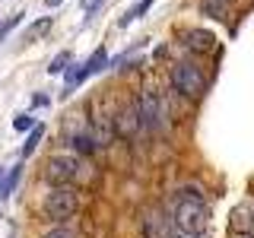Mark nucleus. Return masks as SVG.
Here are the masks:
<instances>
[{
  "label": "nucleus",
  "mask_w": 254,
  "mask_h": 238,
  "mask_svg": "<svg viewBox=\"0 0 254 238\" xmlns=\"http://www.w3.org/2000/svg\"><path fill=\"white\" fill-rule=\"evenodd\" d=\"M175 226H178L181 235H190V238L203 235L206 226H210V210H206V203L197 194L188 190V194L181 197L178 210H175Z\"/></svg>",
  "instance_id": "f257e3e1"
},
{
  "label": "nucleus",
  "mask_w": 254,
  "mask_h": 238,
  "mask_svg": "<svg viewBox=\"0 0 254 238\" xmlns=\"http://www.w3.org/2000/svg\"><path fill=\"white\" fill-rule=\"evenodd\" d=\"M172 83L178 86V92L190 95V99L203 95V89H206V79H203V73L194 67V63H178V67L172 70Z\"/></svg>",
  "instance_id": "f03ea898"
},
{
  "label": "nucleus",
  "mask_w": 254,
  "mask_h": 238,
  "mask_svg": "<svg viewBox=\"0 0 254 238\" xmlns=\"http://www.w3.org/2000/svg\"><path fill=\"white\" fill-rule=\"evenodd\" d=\"M45 210L51 213L54 219H67V216H73L76 213V194L70 187H58V190H51L48 194V200H45Z\"/></svg>",
  "instance_id": "7ed1b4c3"
},
{
  "label": "nucleus",
  "mask_w": 254,
  "mask_h": 238,
  "mask_svg": "<svg viewBox=\"0 0 254 238\" xmlns=\"http://www.w3.org/2000/svg\"><path fill=\"white\" fill-rule=\"evenodd\" d=\"M76 172H79V162L70 159V156H58V159L48 162V178H51L54 184H67V181H73Z\"/></svg>",
  "instance_id": "20e7f679"
},
{
  "label": "nucleus",
  "mask_w": 254,
  "mask_h": 238,
  "mask_svg": "<svg viewBox=\"0 0 254 238\" xmlns=\"http://www.w3.org/2000/svg\"><path fill=\"white\" fill-rule=\"evenodd\" d=\"M140 118H143V127H149V130H159V118H162V108H159V99L153 89H143L140 95Z\"/></svg>",
  "instance_id": "39448f33"
},
{
  "label": "nucleus",
  "mask_w": 254,
  "mask_h": 238,
  "mask_svg": "<svg viewBox=\"0 0 254 238\" xmlns=\"http://www.w3.org/2000/svg\"><path fill=\"white\" fill-rule=\"evenodd\" d=\"M143 124L140 118V102H130L127 108H121V115H118V133H137V127Z\"/></svg>",
  "instance_id": "423d86ee"
},
{
  "label": "nucleus",
  "mask_w": 254,
  "mask_h": 238,
  "mask_svg": "<svg viewBox=\"0 0 254 238\" xmlns=\"http://www.w3.org/2000/svg\"><path fill=\"white\" fill-rule=\"evenodd\" d=\"M185 45L190 51H213L216 38H213V32H206V29H188L185 32Z\"/></svg>",
  "instance_id": "0eeeda50"
},
{
  "label": "nucleus",
  "mask_w": 254,
  "mask_h": 238,
  "mask_svg": "<svg viewBox=\"0 0 254 238\" xmlns=\"http://www.w3.org/2000/svg\"><path fill=\"white\" fill-rule=\"evenodd\" d=\"M45 32H51V16H42L38 22H32L26 29V42H35V38H42Z\"/></svg>",
  "instance_id": "6e6552de"
},
{
  "label": "nucleus",
  "mask_w": 254,
  "mask_h": 238,
  "mask_svg": "<svg viewBox=\"0 0 254 238\" xmlns=\"http://www.w3.org/2000/svg\"><path fill=\"white\" fill-rule=\"evenodd\" d=\"M86 76H89V70H86V63H76L73 70H67V92H70V89H76V86L83 83Z\"/></svg>",
  "instance_id": "1a4fd4ad"
},
{
  "label": "nucleus",
  "mask_w": 254,
  "mask_h": 238,
  "mask_svg": "<svg viewBox=\"0 0 254 238\" xmlns=\"http://www.w3.org/2000/svg\"><path fill=\"white\" fill-rule=\"evenodd\" d=\"M153 3H156V0H140V3L133 6V10L127 13V16H121V22H118V26H130V22H133V19H140V16L146 13V10H149V6H153Z\"/></svg>",
  "instance_id": "9d476101"
},
{
  "label": "nucleus",
  "mask_w": 254,
  "mask_h": 238,
  "mask_svg": "<svg viewBox=\"0 0 254 238\" xmlns=\"http://www.w3.org/2000/svg\"><path fill=\"white\" fill-rule=\"evenodd\" d=\"M105 63H108V54H105V48H99V51H92V58L86 60V70H89V73H99Z\"/></svg>",
  "instance_id": "9b49d317"
},
{
  "label": "nucleus",
  "mask_w": 254,
  "mask_h": 238,
  "mask_svg": "<svg viewBox=\"0 0 254 238\" xmlns=\"http://www.w3.org/2000/svg\"><path fill=\"white\" fill-rule=\"evenodd\" d=\"M42 133H45V127H42V124L32 127V133H29L26 146H22V156H32V153H35V146H38V140H42Z\"/></svg>",
  "instance_id": "f8f14e48"
},
{
  "label": "nucleus",
  "mask_w": 254,
  "mask_h": 238,
  "mask_svg": "<svg viewBox=\"0 0 254 238\" xmlns=\"http://www.w3.org/2000/svg\"><path fill=\"white\" fill-rule=\"evenodd\" d=\"M67 63H70V51H61L58 54V58H54L51 63H48V73H64V70H67Z\"/></svg>",
  "instance_id": "ddd939ff"
},
{
  "label": "nucleus",
  "mask_w": 254,
  "mask_h": 238,
  "mask_svg": "<svg viewBox=\"0 0 254 238\" xmlns=\"http://www.w3.org/2000/svg\"><path fill=\"white\" fill-rule=\"evenodd\" d=\"M6 194H10V175H6V169L0 165V200H3Z\"/></svg>",
  "instance_id": "4468645a"
},
{
  "label": "nucleus",
  "mask_w": 254,
  "mask_h": 238,
  "mask_svg": "<svg viewBox=\"0 0 254 238\" xmlns=\"http://www.w3.org/2000/svg\"><path fill=\"white\" fill-rule=\"evenodd\" d=\"M13 127H16V130H29V127H35V121H32L29 115H19V118L13 121Z\"/></svg>",
  "instance_id": "2eb2a0df"
},
{
  "label": "nucleus",
  "mask_w": 254,
  "mask_h": 238,
  "mask_svg": "<svg viewBox=\"0 0 254 238\" xmlns=\"http://www.w3.org/2000/svg\"><path fill=\"white\" fill-rule=\"evenodd\" d=\"M16 22H19V16H10V22H6V26H0V42L6 38V32H10V29L16 26Z\"/></svg>",
  "instance_id": "dca6fc26"
},
{
  "label": "nucleus",
  "mask_w": 254,
  "mask_h": 238,
  "mask_svg": "<svg viewBox=\"0 0 254 238\" xmlns=\"http://www.w3.org/2000/svg\"><path fill=\"white\" fill-rule=\"evenodd\" d=\"M64 3V0H45V6H48V10H54V6H61Z\"/></svg>",
  "instance_id": "f3484780"
},
{
  "label": "nucleus",
  "mask_w": 254,
  "mask_h": 238,
  "mask_svg": "<svg viewBox=\"0 0 254 238\" xmlns=\"http://www.w3.org/2000/svg\"><path fill=\"white\" fill-rule=\"evenodd\" d=\"M48 238H70V232H51Z\"/></svg>",
  "instance_id": "a211bd4d"
}]
</instances>
